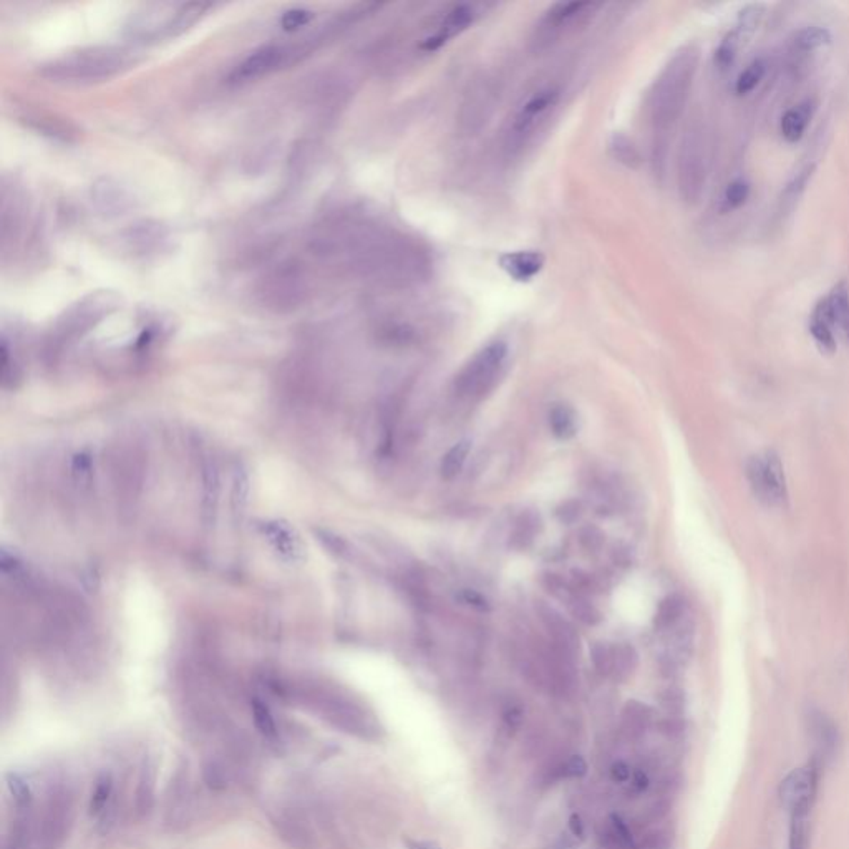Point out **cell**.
Returning <instances> with one entry per match:
<instances>
[{"label":"cell","instance_id":"1","mask_svg":"<svg viewBox=\"0 0 849 849\" xmlns=\"http://www.w3.org/2000/svg\"><path fill=\"white\" fill-rule=\"evenodd\" d=\"M138 64V52L128 47H88L43 65L40 74L58 84H95L119 75Z\"/></svg>","mask_w":849,"mask_h":849},{"label":"cell","instance_id":"2","mask_svg":"<svg viewBox=\"0 0 849 849\" xmlns=\"http://www.w3.org/2000/svg\"><path fill=\"white\" fill-rule=\"evenodd\" d=\"M699 52L685 47L664 66L649 95V117L659 131L672 128L687 105L694 78L697 74Z\"/></svg>","mask_w":849,"mask_h":849},{"label":"cell","instance_id":"3","mask_svg":"<svg viewBox=\"0 0 849 849\" xmlns=\"http://www.w3.org/2000/svg\"><path fill=\"white\" fill-rule=\"evenodd\" d=\"M209 7V4L201 2L146 5L143 12L133 15L128 31L133 39L143 42L166 40L186 32Z\"/></svg>","mask_w":849,"mask_h":849},{"label":"cell","instance_id":"4","mask_svg":"<svg viewBox=\"0 0 849 849\" xmlns=\"http://www.w3.org/2000/svg\"><path fill=\"white\" fill-rule=\"evenodd\" d=\"M560 98V90L548 86L533 93L517 108L505 133V150L509 155H517L526 148L558 107Z\"/></svg>","mask_w":849,"mask_h":849},{"label":"cell","instance_id":"5","mask_svg":"<svg viewBox=\"0 0 849 849\" xmlns=\"http://www.w3.org/2000/svg\"><path fill=\"white\" fill-rule=\"evenodd\" d=\"M709 176V151L705 133L699 125L688 127L680 145L677 162L678 191L682 199L694 205L705 191Z\"/></svg>","mask_w":849,"mask_h":849},{"label":"cell","instance_id":"6","mask_svg":"<svg viewBox=\"0 0 849 849\" xmlns=\"http://www.w3.org/2000/svg\"><path fill=\"white\" fill-rule=\"evenodd\" d=\"M311 43H270L264 45L252 54L246 57L236 68L231 72L229 82L231 84H246L258 80L262 76L270 75L272 72L279 70L282 66H287L290 64H296L305 57Z\"/></svg>","mask_w":849,"mask_h":849},{"label":"cell","instance_id":"7","mask_svg":"<svg viewBox=\"0 0 849 849\" xmlns=\"http://www.w3.org/2000/svg\"><path fill=\"white\" fill-rule=\"evenodd\" d=\"M508 347L501 340L484 345L483 349L468 360L460 374L455 378V390L460 395H483L490 387H493L496 376H500L505 366Z\"/></svg>","mask_w":849,"mask_h":849},{"label":"cell","instance_id":"8","mask_svg":"<svg viewBox=\"0 0 849 849\" xmlns=\"http://www.w3.org/2000/svg\"><path fill=\"white\" fill-rule=\"evenodd\" d=\"M74 813V798L62 786L49 795L43 817L33 836V849H58L68 835Z\"/></svg>","mask_w":849,"mask_h":849},{"label":"cell","instance_id":"9","mask_svg":"<svg viewBox=\"0 0 849 849\" xmlns=\"http://www.w3.org/2000/svg\"><path fill=\"white\" fill-rule=\"evenodd\" d=\"M747 478L753 495L768 506H782L786 501V482L783 466L774 452L752 456L747 463Z\"/></svg>","mask_w":849,"mask_h":849},{"label":"cell","instance_id":"10","mask_svg":"<svg viewBox=\"0 0 849 849\" xmlns=\"http://www.w3.org/2000/svg\"><path fill=\"white\" fill-rule=\"evenodd\" d=\"M119 307V297L111 292H97L90 294L84 301L78 302L62 321V332L66 335L86 331L95 325L102 317Z\"/></svg>","mask_w":849,"mask_h":849},{"label":"cell","instance_id":"11","mask_svg":"<svg viewBox=\"0 0 849 849\" xmlns=\"http://www.w3.org/2000/svg\"><path fill=\"white\" fill-rule=\"evenodd\" d=\"M818 766L815 764L796 768L780 785V800L790 811H809L817 795Z\"/></svg>","mask_w":849,"mask_h":849},{"label":"cell","instance_id":"12","mask_svg":"<svg viewBox=\"0 0 849 849\" xmlns=\"http://www.w3.org/2000/svg\"><path fill=\"white\" fill-rule=\"evenodd\" d=\"M486 9V5L482 4H460L455 5L450 11L447 12L445 19L440 22L438 29L435 33H431L427 40L421 43V49L425 52H435L441 49L447 42H450L456 35L464 32L470 25H473L474 21L480 17L482 11Z\"/></svg>","mask_w":849,"mask_h":849},{"label":"cell","instance_id":"13","mask_svg":"<svg viewBox=\"0 0 849 849\" xmlns=\"http://www.w3.org/2000/svg\"><path fill=\"white\" fill-rule=\"evenodd\" d=\"M599 7H601L599 4H591V2L556 4L554 7L549 9L544 19L539 23L536 42H553L554 39L561 37L564 31H568L572 23L588 17Z\"/></svg>","mask_w":849,"mask_h":849},{"label":"cell","instance_id":"14","mask_svg":"<svg viewBox=\"0 0 849 849\" xmlns=\"http://www.w3.org/2000/svg\"><path fill=\"white\" fill-rule=\"evenodd\" d=\"M536 609H538L541 621L544 623L549 634L553 637V645L560 647L570 656H578V652H579V634L574 629V625L570 621H566L556 609H553L551 606L544 604V602H539Z\"/></svg>","mask_w":849,"mask_h":849},{"label":"cell","instance_id":"15","mask_svg":"<svg viewBox=\"0 0 849 849\" xmlns=\"http://www.w3.org/2000/svg\"><path fill=\"white\" fill-rule=\"evenodd\" d=\"M500 266L509 278L527 282L538 276L544 266V256L536 251H517L500 258Z\"/></svg>","mask_w":849,"mask_h":849},{"label":"cell","instance_id":"16","mask_svg":"<svg viewBox=\"0 0 849 849\" xmlns=\"http://www.w3.org/2000/svg\"><path fill=\"white\" fill-rule=\"evenodd\" d=\"M597 846L599 849H635L637 843L623 818L611 815L597 828Z\"/></svg>","mask_w":849,"mask_h":849},{"label":"cell","instance_id":"17","mask_svg":"<svg viewBox=\"0 0 849 849\" xmlns=\"http://www.w3.org/2000/svg\"><path fill=\"white\" fill-rule=\"evenodd\" d=\"M808 729L813 737V742L817 745L819 756L831 758L836 750L838 730L835 723L829 721L828 715H825L819 710H811L808 715Z\"/></svg>","mask_w":849,"mask_h":849},{"label":"cell","instance_id":"18","mask_svg":"<svg viewBox=\"0 0 849 849\" xmlns=\"http://www.w3.org/2000/svg\"><path fill=\"white\" fill-rule=\"evenodd\" d=\"M835 331H836V327H835L833 319H831L828 304H827V299H823V301L818 302L815 311L811 314L809 333L815 339L818 347L827 354H833L836 350Z\"/></svg>","mask_w":849,"mask_h":849},{"label":"cell","instance_id":"19","mask_svg":"<svg viewBox=\"0 0 849 849\" xmlns=\"http://www.w3.org/2000/svg\"><path fill=\"white\" fill-rule=\"evenodd\" d=\"M264 535L270 539L272 548L278 551L280 558L286 561H299L302 558V544L299 538L287 525L268 523L264 526Z\"/></svg>","mask_w":849,"mask_h":849},{"label":"cell","instance_id":"20","mask_svg":"<svg viewBox=\"0 0 849 849\" xmlns=\"http://www.w3.org/2000/svg\"><path fill=\"white\" fill-rule=\"evenodd\" d=\"M813 111H815V108H813L811 102H803V103H798L796 107L790 108L780 121L782 137L788 143H798L801 140L807 133L808 125H809L811 117H813Z\"/></svg>","mask_w":849,"mask_h":849},{"label":"cell","instance_id":"21","mask_svg":"<svg viewBox=\"0 0 849 849\" xmlns=\"http://www.w3.org/2000/svg\"><path fill=\"white\" fill-rule=\"evenodd\" d=\"M654 721V712L639 700H631L625 703L623 710V735L631 740H637L649 730L650 723Z\"/></svg>","mask_w":849,"mask_h":849},{"label":"cell","instance_id":"22","mask_svg":"<svg viewBox=\"0 0 849 849\" xmlns=\"http://www.w3.org/2000/svg\"><path fill=\"white\" fill-rule=\"evenodd\" d=\"M827 304L835 327L843 333L849 344V287L845 280H841L829 292Z\"/></svg>","mask_w":849,"mask_h":849},{"label":"cell","instance_id":"23","mask_svg":"<svg viewBox=\"0 0 849 849\" xmlns=\"http://www.w3.org/2000/svg\"><path fill=\"white\" fill-rule=\"evenodd\" d=\"M491 88L488 85H480L476 92L470 95V100L464 103V115H463V123H466L470 128H473L476 123H483L490 117V111L493 108V100H491Z\"/></svg>","mask_w":849,"mask_h":849},{"label":"cell","instance_id":"24","mask_svg":"<svg viewBox=\"0 0 849 849\" xmlns=\"http://www.w3.org/2000/svg\"><path fill=\"white\" fill-rule=\"evenodd\" d=\"M639 664L637 650L631 644H621L613 647V668L611 677L617 682H623L634 674Z\"/></svg>","mask_w":849,"mask_h":849},{"label":"cell","instance_id":"25","mask_svg":"<svg viewBox=\"0 0 849 849\" xmlns=\"http://www.w3.org/2000/svg\"><path fill=\"white\" fill-rule=\"evenodd\" d=\"M113 792H115V782H113L111 774H100L95 790L92 793V800H90L92 817H107L111 803H113Z\"/></svg>","mask_w":849,"mask_h":849},{"label":"cell","instance_id":"26","mask_svg":"<svg viewBox=\"0 0 849 849\" xmlns=\"http://www.w3.org/2000/svg\"><path fill=\"white\" fill-rule=\"evenodd\" d=\"M684 613H685V602H684V599H682L680 596H677V594L667 596L666 599H662L660 604H659V607H657L654 623H656L657 629L668 631V629H672L674 625H677Z\"/></svg>","mask_w":849,"mask_h":849},{"label":"cell","instance_id":"27","mask_svg":"<svg viewBox=\"0 0 849 849\" xmlns=\"http://www.w3.org/2000/svg\"><path fill=\"white\" fill-rule=\"evenodd\" d=\"M472 450V441L462 440L455 443L452 448L443 456L440 464L441 478L445 480H453L458 474L462 473L463 466L466 463V458Z\"/></svg>","mask_w":849,"mask_h":849},{"label":"cell","instance_id":"28","mask_svg":"<svg viewBox=\"0 0 849 849\" xmlns=\"http://www.w3.org/2000/svg\"><path fill=\"white\" fill-rule=\"evenodd\" d=\"M829 40H831V35L827 29L811 25L796 33L793 39V49L798 54H811L818 49L828 45Z\"/></svg>","mask_w":849,"mask_h":849},{"label":"cell","instance_id":"29","mask_svg":"<svg viewBox=\"0 0 849 849\" xmlns=\"http://www.w3.org/2000/svg\"><path fill=\"white\" fill-rule=\"evenodd\" d=\"M549 427L556 438L570 440L576 435V415L568 405H556L549 413Z\"/></svg>","mask_w":849,"mask_h":849},{"label":"cell","instance_id":"30","mask_svg":"<svg viewBox=\"0 0 849 849\" xmlns=\"http://www.w3.org/2000/svg\"><path fill=\"white\" fill-rule=\"evenodd\" d=\"M539 525V517L536 513H523L519 519L517 521V526H515V531L511 535V541L509 544L515 549H526L531 546V543L535 541V536L538 533Z\"/></svg>","mask_w":849,"mask_h":849},{"label":"cell","instance_id":"31","mask_svg":"<svg viewBox=\"0 0 849 849\" xmlns=\"http://www.w3.org/2000/svg\"><path fill=\"white\" fill-rule=\"evenodd\" d=\"M743 37L745 35L738 32L737 29H733L731 32L723 37V40L717 49V54H715V65L721 72H727L735 62L737 54L740 50V45H742Z\"/></svg>","mask_w":849,"mask_h":849},{"label":"cell","instance_id":"32","mask_svg":"<svg viewBox=\"0 0 849 849\" xmlns=\"http://www.w3.org/2000/svg\"><path fill=\"white\" fill-rule=\"evenodd\" d=\"M153 793H155V766L150 762H145L141 768L140 780H138V788H137V800L135 805L140 813H146L153 803Z\"/></svg>","mask_w":849,"mask_h":849},{"label":"cell","instance_id":"33","mask_svg":"<svg viewBox=\"0 0 849 849\" xmlns=\"http://www.w3.org/2000/svg\"><path fill=\"white\" fill-rule=\"evenodd\" d=\"M792 815V823H790V841L788 846L790 849H809V823H808V815L809 811H795Z\"/></svg>","mask_w":849,"mask_h":849},{"label":"cell","instance_id":"34","mask_svg":"<svg viewBox=\"0 0 849 849\" xmlns=\"http://www.w3.org/2000/svg\"><path fill=\"white\" fill-rule=\"evenodd\" d=\"M765 72H766V66H765L764 60H755V62L748 65L735 82L737 95L745 97V95L752 93L753 90L760 85V82L764 80Z\"/></svg>","mask_w":849,"mask_h":849},{"label":"cell","instance_id":"35","mask_svg":"<svg viewBox=\"0 0 849 849\" xmlns=\"http://www.w3.org/2000/svg\"><path fill=\"white\" fill-rule=\"evenodd\" d=\"M252 717H254V723L258 727V730L270 740H274L278 737V727H276V721H274V717L270 713V707L262 702V700H252Z\"/></svg>","mask_w":849,"mask_h":849},{"label":"cell","instance_id":"36","mask_svg":"<svg viewBox=\"0 0 849 849\" xmlns=\"http://www.w3.org/2000/svg\"><path fill=\"white\" fill-rule=\"evenodd\" d=\"M100 193L97 194V199H102V201H97L98 205L102 206V209H105L108 213H113V211H123L125 209V203L128 201L127 196L119 191V186L117 184H110L108 181H105L103 186L98 188Z\"/></svg>","mask_w":849,"mask_h":849},{"label":"cell","instance_id":"37","mask_svg":"<svg viewBox=\"0 0 849 849\" xmlns=\"http://www.w3.org/2000/svg\"><path fill=\"white\" fill-rule=\"evenodd\" d=\"M570 614L579 621V623H584V625H597L601 623L602 615L596 606H592L591 602L588 599H584L582 596H574L572 601L570 604Z\"/></svg>","mask_w":849,"mask_h":849},{"label":"cell","instance_id":"38","mask_svg":"<svg viewBox=\"0 0 849 849\" xmlns=\"http://www.w3.org/2000/svg\"><path fill=\"white\" fill-rule=\"evenodd\" d=\"M748 198H750V184H748V181L735 180L727 186V190L723 193V208L727 211L738 209L747 203Z\"/></svg>","mask_w":849,"mask_h":849},{"label":"cell","instance_id":"39","mask_svg":"<svg viewBox=\"0 0 849 849\" xmlns=\"http://www.w3.org/2000/svg\"><path fill=\"white\" fill-rule=\"evenodd\" d=\"M7 790L11 793L15 809H29L32 805V793L29 785L22 780L19 774H11L7 776Z\"/></svg>","mask_w":849,"mask_h":849},{"label":"cell","instance_id":"40","mask_svg":"<svg viewBox=\"0 0 849 849\" xmlns=\"http://www.w3.org/2000/svg\"><path fill=\"white\" fill-rule=\"evenodd\" d=\"M764 13L765 7L764 5H760V4H753V5L745 7V9L740 12L738 19H737L735 29H737L738 32L743 33V35L752 33L753 31L760 25V22L764 19Z\"/></svg>","mask_w":849,"mask_h":849},{"label":"cell","instance_id":"41","mask_svg":"<svg viewBox=\"0 0 849 849\" xmlns=\"http://www.w3.org/2000/svg\"><path fill=\"white\" fill-rule=\"evenodd\" d=\"M614 158L617 162L623 163L629 168H635L639 164V153L635 150L634 145L623 137H615L611 145Z\"/></svg>","mask_w":849,"mask_h":849},{"label":"cell","instance_id":"42","mask_svg":"<svg viewBox=\"0 0 849 849\" xmlns=\"http://www.w3.org/2000/svg\"><path fill=\"white\" fill-rule=\"evenodd\" d=\"M553 774H556L558 778H580V776L588 774V764L579 755H572L568 760L561 762L553 770Z\"/></svg>","mask_w":849,"mask_h":849},{"label":"cell","instance_id":"43","mask_svg":"<svg viewBox=\"0 0 849 849\" xmlns=\"http://www.w3.org/2000/svg\"><path fill=\"white\" fill-rule=\"evenodd\" d=\"M591 659L594 668H596L601 676H611V668H613V647L601 644V642L592 645Z\"/></svg>","mask_w":849,"mask_h":849},{"label":"cell","instance_id":"44","mask_svg":"<svg viewBox=\"0 0 849 849\" xmlns=\"http://www.w3.org/2000/svg\"><path fill=\"white\" fill-rule=\"evenodd\" d=\"M312 17H314V13L307 11V9H290L282 15L280 25H282L284 31H296V29H301L304 25H307L312 21Z\"/></svg>","mask_w":849,"mask_h":849},{"label":"cell","instance_id":"45","mask_svg":"<svg viewBox=\"0 0 849 849\" xmlns=\"http://www.w3.org/2000/svg\"><path fill=\"white\" fill-rule=\"evenodd\" d=\"M579 543L582 548L589 553H597L604 544V533L599 527L584 526L580 529Z\"/></svg>","mask_w":849,"mask_h":849},{"label":"cell","instance_id":"46","mask_svg":"<svg viewBox=\"0 0 849 849\" xmlns=\"http://www.w3.org/2000/svg\"><path fill=\"white\" fill-rule=\"evenodd\" d=\"M660 703L672 717H677L678 713L684 709V695L678 688H667V690H664V694L660 695Z\"/></svg>","mask_w":849,"mask_h":849},{"label":"cell","instance_id":"47","mask_svg":"<svg viewBox=\"0 0 849 849\" xmlns=\"http://www.w3.org/2000/svg\"><path fill=\"white\" fill-rule=\"evenodd\" d=\"M582 515V505L578 500H570L556 509V517L560 519L562 525H572L579 519Z\"/></svg>","mask_w":849,"mask_h":849},{"label":"cell","instance_id":"48","mask_svg":"<svg viewBox=\"0 0 849 849\" xmlns=\"http://www.w3.org/2000/svg\"><path fill=\"white\" fill-rule=\"evenodd\" d=\"M670 846V839H668V835L664 833V831H654V833H649L641 846L637 848L641 849H668Z\"/></svg>","mask_w":849,"mask_h":849},{"label":"cell","instance_id":"49","mask_svg":"<svg viewBox=\"0 0 849 849\" xmlns=\"http://www.w3.org/2000/svg\"><path fill=\"white\" fill-rule=\"evenodd\" d=\"M463 601L466 602L468 606H472L473 609H478V611H488L490 609V602L486 601V597H483L480 592L473 591V589L463 591Z\"/></svg>","mask_w":849,"mask_h":849},{"label":"cell","instance_id":"50","mask_svg":"<svg viewBox=\"0 0 849 849\" xmlns=\"http://www.w3.org/2000/svg\"><path fill=\"white\" fill-rule=\"evenodd\" d=\"M611 778L615 783H629L632 778L631 766L623 762H615L611 768Z\"/></svg>","mask_w":849,"mask_h":849},{"label":"cell","instance_id":"51","mask_svg":"<svg viewBox=\"0 0 849 849\" xmlns=\"http://www.w3.org/2000/svg\"><path fill=\"white\" fill-rule=\"evenodd\" d=\"M409 849H440L431 841H411Z\"/></svg>","mask_w":849,"mask_h":849}]
</instances>
